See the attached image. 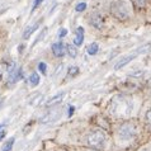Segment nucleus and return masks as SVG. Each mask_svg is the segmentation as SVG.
Wrapping results in <instances>:
<instances>
[{"label":"nucleus","mask_w":151,"mask_h":151,"mask_svg":"<svg viewBox=\"0 0 151 151\" xmlns=\"http://www.w3.org/2000/svg\"><path fill=\"white\" fill-rule=\"evenodd\" d=\"M111 112L117 117H128L132 112V99L126 95H117L112 99Z\"/></svg>","instance_id":"obj_1"},{"label":"nucleus","mask_w":151,"mask_h":151,"mask_svg":"<svg viewBox=\"0 0 151 151\" xmlns=\"http://www.w3.org/2000/svg\"><path fill=\"white\" fill-rule=\"evenodd\" d=\"M106 142V135L102 131H94L88 136V145L94 149H102Z\"/></svg>","instance_id":"obj_2"},{"label":"nucleus","mask_w":151,"mask_h":151,"mask_svg":"<svg viewBox=\"0 0 151 151\" xmlns=\"http://www.w3.org/2000/svg\"><path fill=\"white\" fill-rule=\"evenodd\" d=\"M150 48V46L147 45V46H144V47H141V48H138V50H136L135 52H132V53H129V55H127V56H124L123 58H121V61H118L116 64V66H114V70H119V69H122V68H124L127 64H129L133 58H135L136 56H138L140 53H144V52H146V50H149Z\"/></svg>","instance_id":"obj_3"},{"label":"nucleus","mask_w":151,"mask_h":151,"mask_svg":"<svg viewBox=\"0 0 151 151\" xmlns=\"http://www.w3.org/2000/svg\"><path fill=\"white\" fill-rule=\"evenodd\" d=\"M111 10L118 19H127L128 18V9L123 1L113 3L112 6H111Z\"/></svg>","instance_id":"obj_4"},{"label":"nucleus","mask_w":151,"mask_h":151,"mask_svg":"<svg viewBox=\"0 0 151 151\" xmlns=\"http://www.w3.org/2000/svg\"><path fill=\"white\" fill-rule=\"evenodd\" d=\"M136 135H137V128H136V126L131 122L124 123L119 129V136L122 137L123 140H132Z\"/></svg>","instance_id":"obj_5"},{"label":"nucleus","mask_w":151,"mask_h":151,"mask_svg":"<svg viewBox=\"0 0 151 151\" xmlns=\"http://www.w3.org/2000/svg\"><path fill=\"white\" fill-rule=\"evenodd\" d=\"M60 117H61V108L56 107V108H52L51 111H48L40 121L42 123H53V122H56Z\"/></svg>","instance_id":"obj_6"},{"label":"nucleus","mask_w":151,"mask_h":151,"mask_svg":"<svg viewBox=\"0 0 151 151\" xmlns=\"http://www.w3.org/2000/svg\"><path fill=\"white\" fill-rule=\"evenodd\" d=\"M22 76H23L22 69H17L13 65L9 70V74H8V81H9L10 84H14V83L18 81L19 79H22Z\"/></svg>","instance_id":"obj_7"},{"label":"nucleus","mask_w":151,"mask_h":151,"mask_svg":"<svg viewBox=\"0 0 151 151\" xmlns=\"http://www.w3.org/2000/svg\"><path fill=\"white\" fill-rule=\"evenodd\" d=\"M52 52L53 55L57 57H62L66 52V46L64 45V42H56L52 45Z\"/></svg>","instance_id":"obj_8"},{"label":"nucleus","mask_w":151,"mask_h":151,"mask_svg":"<svg viewBox=\"0 0 151 151\" xmlns=\"http://www.w3.org/2000/svg\"><path fill=\"white\" fill-rule=\"evenodd\" d=\"M84 42V28L79 27L75 31V38H74V45L75 46H81Z\"/></svg>","instance_id":"obj_9"},{"label":"nucleus","mask_w":151,"mask_h":151,"mask_svg":"<svg viewBox=\"0 0 151 151\" xmlns=\"http://www.w3.org/2000/svg\"><path fill=\"white\" fill-rule=\"evenodd\" d=\"M64 96H65V93H58V94H56V95L51 96V98H50L47 102H46V106H47V107H51V106H55V104L61 103L62 99H64Z\"/></svg>","instance_id":"obj_10"},{"label":"nucleus","mask_w":151,"mask_h":151,"mask_svg":"<svg viewBox=\"0 0 151 151\" xmlns=\"http://www.w3.org/2000/svg\"><path fill=\"white\" fill-rule=\"evenodd\" d=\"M40 27V22H37L36 24H33V26H31V27H28L26 31H24V33H23V38L24 40H27V38H29L32 35H33V32L36 31L37 28Z\"/></svg>","instance_id":"obj_11"},{"label":"nucleus","mask_w":151,"mask_h":151,"mask_svg":"<svg viewBox=\"0 0 151 151\" xmlns=\"http://www.w3.org/2000/svg\"><path fill=\"white\" fill-rule=\"evenodd\" d=\"M40 75L37 73H33L31 74V76H29V85L31 86H37L40 84Z\"/></svg>","instance_id":"obj_12"},{"label":"nucleus","mask_w":151,"mask_h":151,"mask_svg":"<svg viewBox=\"0 0 151 151\" xmlns=\"http://www.w3.org/2000/svg\"><path fill=\"white\" fill-rule=\"evenodd\" d=\"M91 24H93V26L95 27V28H100L103 26V22H102V18H100L99 15H93L91 17Z\"/></svg>","instance_id":"obj_13"},{"label":"nucleus","mask_w":151,"mask_h":151,"mask_svg":"<svg viewBox=\"0 0 151 151\" xmlns=\"http://www.w3.org/2000/svg\"><path fill=\"white\" fill-rule=\"evenodd\" d=\"M13 145H14V138L12 137L9 141H6V142H5V145L3 146L1 151H10L12 149H13Z\"/></svg>","instance_id":"obj_14"},{"label":"nucleus","mask_w":151,"mask_h":151,"mask_svg":"<svg viewBox=\"0 0 151 151\" xmlns=\"http://www.w3.org/2000/svg\"><path fill=\"white\" fill-rule=\"evenodd\" d=\"M86 51H88L89 55H95V53L99 51V47H98V45H96V43H91L89 47H88Z\"/></svg>","instance_id":"obj_15"},{"label":"nucleus","mask_w":151,"mask_h":151,"mask_svg":"<svg viewBox=\"0 0 151 151\" xmlns=\"http://www.w3.org/2000/svg\"><path fill=\"white\" fill-rule=\"evenodd\" d=\"M132 3H133V5H135L137 9H141V8L145 6L146 0H132Z\"/></svg>","instance_id":"obj_16"},{"label":"nucleus","mask_w":151,"mask_h":151,"mask_svg":"<svg viewBox=\"0 0 151 151\" xmlns=\"http://www.w3.org/2000/svg\"><path fill=\"white\" fill-rule=\"evenodd\" d=\"M46 33H47V28H43V29H42V31H41V35H40L38 37H37V40H36V42H35V45H37V43H38V42H41L42 40L45 38Z\"/></svg>","instance_id":"obj_17"},{"label":"nucleus","mask_w":151,"mask_h":151,"mask_svg":"<svg viewBox=\"0 0 151 151\" xmlns=\"http://www.w3.org/2000/svg\"><path fill=\"white\" fill-rule=\"evenodd\" d=\"M68 52H69V55L71 56V57H75L78 55V51H76V48L74 47V46H68Z\"/></svg>","instance_id":"obj_18"},{"label":"nucleus","mask_w":151,"mask_h":151,"mask_svg":"<svg viewBox=\"0 0 151 151\" xmlns=\"http://www.w3.org/2000/svg\"><path fill=\"white\" fill-rule=\"evenodd\" d=\"M86 9V4L85 3H80L76 5V12H84Z\"/></svg>","instance_id":"obj_19"},{"label":"nucleus","mask_w":151,"mask_h":151,"mask_svg":"<svg viewBox=\"0 0 151 151\" xmlns=\"http://www.w3.org/2000/svg\"><path fill=\"white\" fill-rule=\"evenodd\" d=\"M38 69H40V71H41V73H46V70H47V66H46V64H45V62H40V64H38Z\"/></svg>","instance_id":"obj_20"},{"label":"nucleus","mask_w":151,"mask_h":151,"mask_svg":"<svg viewBox=\"0 0 151 151\" xmlns=\"http://www.w3.org/2000/svg\"><path fill=\"white\" fill-rule=\"evenodd\" d=\"M146 122H147V124L151 127V108L146 112Z\"/></svg>","instance_id":"obj_21"},{"label":"nucleus","mask_w":151,"mask_h":151,"mask_svg":"<svg viewBox=\"0 0 151 151\" xmlns=\"http://www.w3.org/2000/svg\"><path fill=\"white\" fill-rule=\"evenodd\" d=\"M78 73H79V69L76 66H73V68L69 69V75H76Z\"/></svg>","instance_id":"obj_22"},{"label":"nucleus","mask_w":151,"mask_h":151,"mask_svg":"<svg viewBox=\"0 0 151 151\" xmlns=\"http://www.w3.org/2000/svg\"><path fill=\"white\" fill-rule=\"evenodd\" d=\"M66 35H68V31H66L65 28H62L60 31V33H58V37H65Z\"/></svg>","instance_id":"obj_23"},{"label":"nucleus","mask_w":151,"mask_h":151,"mask_svg":"<svg viewBox=\"0 0 151 151\" xmlns=\"http://www.w3.org/2000/svg\"><path fill=\"white\" fill-rule=\"evenodd\" d=\"M42 1H43V0H35V3H33V10H35L36 8L38 6V5H40V4H41Z\"/></svg>","instance_id":"obj_24"},{"label":"nucleus","mask_w":151,"mask_h":151,"mask_svg":"<svg viewBox=\"0 0 151 151\" xmlns=\"http://www.w3.org/2000/svg\"><path fill=\"white\" fill-rule=\"evenodd\" d=\"M5 135H6V131H5V129H1V131H0V141L5 137Z\"/></svg>","instance_id":"obj_25"},{"label":"nucleus","mask_w":151,"mask_h":151,"mask_svg":"<svg viewBox=\"0 0 151 151\" xmlns=\"http://www.w3.org/2000/svg\"><path fill=\"white\" fill-rule=\"evenodd\" d=\"M74 109L75 108L71 106V107H69V116H73V113H74Z\"/></svg>","instance_id":"obj_26"},{"label":"nucleus","mask_w":151,"mask_h":151,"mask_svg":"<svg viewBox=\"0 0 151 151\" xmlns=\"http://www.w3.org/2000/svg\"><path fill=\"white\" fill-rule=\"evenodd\" d=\"M3 128H4V124H0V131H1Z\"/></svg>","instance_id":"obj_27"}]
</instances>
